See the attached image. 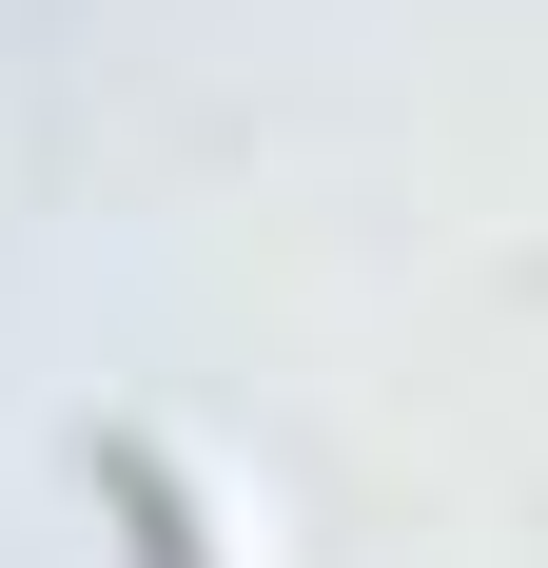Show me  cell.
I'll return each instance as SVG.
<instances>
[{"label": "cell", "instance_id": "obj_1", "mask_svg": "<svg viewBox=\"0 0 548 568\" xmlns=\"http://www.w3.org/2000/svg\"><path fill=\"white\" fill-rule=\"evenodd\" d=\"M99 510H118L138 568H216V549H196V490L158 470V432H99Z\"/></svg>", "mask_w": 548, "mask_h": 568}]
</instances>
